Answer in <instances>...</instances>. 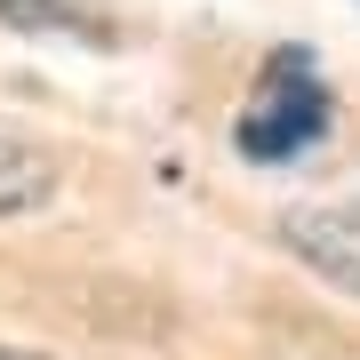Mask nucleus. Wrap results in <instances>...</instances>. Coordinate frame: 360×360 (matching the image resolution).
I'll use <instances>...</instances> for the list:
<instances>
[{"mask_svg":"<svg viewBox=\"0 0 360 360\" xmlns=\"http://www.w3.org/2000/svg\"><path fill=\"white\" fill-rule=\"evenodd\" d=\"M0 25H16V32H80V8L72 0H0Z\"/></svg>","mask_w":360,"mask_h":360,"instance_id":"obj_4","label":"nucleus"},{"mask_svg":"<svg viewBox=\"0 0 360 360\" xmlns=\"http://www.w3.org/2000/svg\"><path fill=\"white\" fill-rule=\"evenodd\" d=\"M49 184H56L49 153H32V144H0V217L40 208V200H49Z\"/></svg>","mask_w":360,"mask_h":360,"instance_id":"obj_3","label":"nucleus"},{"mask_svg":"<svg viewBox=\"0 0 360 360\" xmlns=\"http://www.w3.org/2000/svg\"><path fill=\"white\" fill-rule=\"evenodd\" d=\"M328 120H336V96H328V72L312 65V49H272L257 89H248V104H240L232 144L257 168H281L296 153H312L328 136Z\"/></svg>","mask_w":360,"mask_h":360,"instance_id":"obj_1","label":"nucleus"},{"mask_svg":"<svg viewBox=\"0 0 360 360\" xmlns=\"http://www.w3.org/2000/svg\"><path fill=\"white\" fill-rule=\"evenodd\" d=\"M0 360H49V352H25V345H0Z\"/></svg>","mask_w":360,"mask_h":360,"instance_id":"obj_5","label":"nucleus"},{"mask_svg":"<svg viewBox=\"0 0 360 360\" xmlns=\"http://www.w3.org/2000/svg\"><path fill=\"white\" fill-rule=\"evenodd\" d=\"M281 240L321 272V281L360 296V200H345V208H296V217L281 224Z\"/></svg>","mask_w":360,"mask_h":360,"instance_id":"obj_2","label":"nucleus"}]
</instances>
